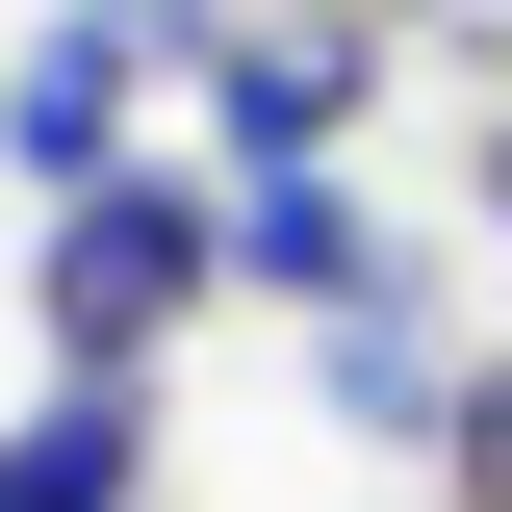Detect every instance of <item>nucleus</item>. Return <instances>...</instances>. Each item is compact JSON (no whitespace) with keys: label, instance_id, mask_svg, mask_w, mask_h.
<instances>
[{"label":"nucleus","instance_id":"nucleus-5","mask_svg":"<svg viewBox=\"0 0 512 512\" xmlns=\"http://www.w3.org/2000/svg\"><path fill=\"white\" fill-rule=\"evenodd\" d=\"M231 282H256V308H359V282H384L359 180H333V154H308V180H231Z\"/></svg>","mask_w":512,"mask_h":512},{"label":"nucleus","instance_id":"nucleus-6","mask_svg":"<svg viewBox=\"0 0 512 512\" xmlns=\"http://www.w3.org/2000/svg\"><path fill=\"white\" fill-rule=\"evenodd\" d=\"M436 512H512V333L461 359V436H436Z\"/></svg>","mask_w":512,"mask_h":512},{"label":"nucleus","instance_id":"nucleus-1","mask_svg":"<svg viewBox=\"0 0 512 512\" xmlns=\"http://www.w3.org/2000/svg\"><path fill=\"white\" fill-rule=\"evenodd\" d=\"M205 308H231V154H128V180L26 205V333H52V384H154Z\"/></svg>","mask_w":512,"mask_h":512},{"label":"nucleus","instance_id":"nucleus-7","mask_svg":"<svg viewBox=\"0 0 512 512\" xmlns=\"http://www.w3.org/2000/svg\"><path fill=\"white\" fill-rule=\"evenodd\" d=\"M384 52H436V77H487V103H512V0H384Z\"/></svg>","mask_w":512,"mask_h":512},{"label":"nucleus","instance_id":"nucleus-2","mask_svg":"<svg viewBox=\"0 0 512 512\" xmlns=\"http://www.w3.org/2000/svg\"><path fill=\"white\" fill-rule=\"evenodd\" d=\"M384 0H256L231 52H205V154H231V180H308V154H359L384 128Z\"/></svg>","mask_w":512,"mask_h":512},{"label":"nucleus","instance_id":"nucleus-8","mask_svg":"<svg viewBox=\"0 0 512 512\" xmlns=\"http://www.w3.org/2000/svg\"><path fill=\"white\" fill-rule=\"evenodd\" d=\"M461 205H487V256H512V103H487V128H461Z\"/></svg>","mask_w":512,"mask_h":512},{"label":"nucleus","instance_id":"nucleus-4","mask_svg":"<svg viewBox=\"0 0 512 512\" xmlns=\"http://www.w3.org/2000/svg\"><path fill=\"white\" fill-rule=\"evenodd\" d=\"M0 512H154V384H26L0 410Z\"/></svg>","mask_w":512,"mask_h":512},{"label":"nucleus","instance_id":"nucleus-3","mask_svg":"<svg viewBox=\"0 0 512 512\" xmlns=\"http://www.w3.org/2000/svg\"><path fill=\"white\" fill-rule=\"evenodd\" d=\"M308 410L384 436V461H436V436H461V333L410 308V282H359V308H308Z\"/></svg>","mask_w":512,"mask_h":512}]
</instances>
